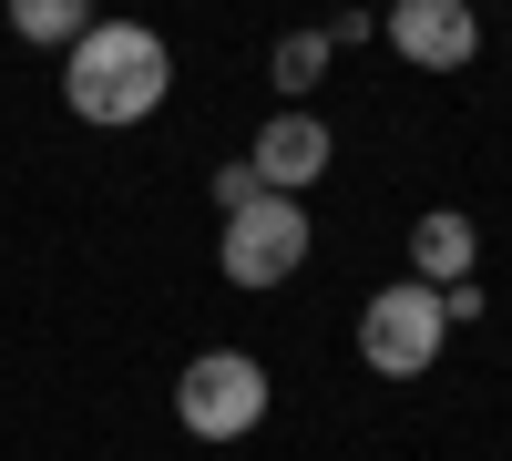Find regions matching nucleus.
Wrapping results in <instances>:
<instances>
[{
    "instance_id": "nucleus-1",
    "label": "nucleus",
    "mask_w": 512,
    "mask_h": 461,
    "mask_svg": "<svg viewBox=\"0 0 512 461\" xmlns=\"http://www.w3.org/2000/svg\"><path fill=\"white\" fill-rule=\"evenodd\" d=\"M164 93H175V52H164V31H144V21H93L62 52V103L82 123H103V134L164 113Z\"/></svg>"
},
{
    "instance_id": "nucleus-2",
    "label": "nucleus",
    "mask_w": 512,
    "mask_h": 461,
    "mask_svg": "<svg viewBox=\"0 0 512 461\" xmlns=\"http://www.w3.org/2000/svg\"><path fill=\"white\" fill-rule=\"evenodd\" d=\"M441 349H451V308H441L431 277L369 287V308H359V369H379V380H431Z\"/></svg>"
},
{
    "instance_id": "nucleus-3",
    "label": "nucleus",
    "mask_w": 512,
    "mask_h": 461,
    "mask_svg": "<svg viewBox=\"0 0 512 461\" xmlns=\"http://www.w3.org/2000/svg\"><path fill=\"white\" fill-rule=\"evenodd\" d=\"M216 267H226V287H246V298L287 287L297 267H308V195H256V205H236L226 236H216Z\"/></svg>"
},
{
    "instance_id": "nucleus-4",
    "label": "nucleus",
    "mask_w": 512,
    "mask_h": 461,
    "mask_svg": "<svg viewBox=\"0 0 512 461\" xmlns=\"http://www.w3.org/2000/svg\"><path fill=\"white\" fill-rule=\"evenodd\" d=\"M267 400H277L267 359H246V349H205V359H185V380H175V421H185L195 441H246L256 421H267Z\"/></svg>"
},
{
    "instance_id": "nucleus-5",
    "label": "nucleus",
    "mask_w": 512,
    "mask_h": 461,
    "mask_svg": "<svg viewBox=\"0 0 512 461\" xmlns=\"http://www.w3.org/2000/svg\"><path fill=\"white\" fill-rule=\"evenodd\" d=\"M390 52L410 72H472L482 62V11L472 0H390Z\"/></svg>"
},
{
    "instance_id": "nucleus-6",
    "label": "nucleus",
    "mask_w": 512,
    "mask_h": 461,
    "mask_svg": "<svg viewBox=\"0 0 512 461\" xmlns=\"http://www.w3.org/2000/svg\"><path fill=\"white\" fill-rule=\"evenodd\" d=\"M328 123L308 113V103H287V113H267V123H256V144H246V164H256V185H267V195H308L318 175H328Z\"/></svg>"
},
{
    "instance_id": "nucleus-7",
    "label": "nucleus",
    "mask_w": 512,
    "mask_h": 461,
    "mask_svg": "<svg viewBox=\"0 0 512 461\" xmlns=\"http://www.w3.org/2000/svg\"><path fill=\"white\" fill-rule=\"evenodd\" d=\"M410 277H431V287L482 277V226L461 216V205H420L410 216Z\"/></svg>"
},
{
    "instance_id": "nucleus-8",
    "label": "nucleus",
    "mask_w": 512,
    "mask_h": 461,
    "mask_svg": "<svg viewBox=\"0 0 512 461\" xmlns=\"http://www.w3.org/2000/svg\"><path fill=\"white\" fill-rule=\"evenodd\" d=\"M328 62H338V41H328V31H277V52H267V82H277L287 103H308L318 82H328Z\"/></svg>"
},
{
    "instance_id": "nucleus-9",
    "label": "nucleus",
    "mask_w": 512,
    "mask_h": 461,
    "mask_svg": "<svg viewBox=\"0 0 512 461\" xmlns=\"http://www.w3.org/2000/svg\"><path fill=\"white\" fill-rule=\"evenodd\" d=\"M93 21H103L93 0H11V31H21V41H41V52H72Z\"/></svg>"
},
{
    "instance_id": "nucleus-10",
    "label": "nucleus",
    "mask_w": 512,
    "mask_h": 461,
    "mask_svg": "<svg viewBox=\"0 0 512 461\" xmlns=\"http://www.w3.org/2000/svg\"><path fill=\"white\" fill-rule=\"evenodd\" d=\"M267 185H256V164L236 154V164H216V216H236V205H256Z\"/></svg>"
},
{
    "instance_id": "nucleus-11",
    "label": "nucleus",
    "mask_w": 512,
    "mask_h": 461,
    "mask_svg": "<svg viewBox=\"0 0 512 461\" xmlns=\"http://www.w3.org/2000/svg\"><path fill=\"white\" fill-rule=\"evenodd\" d=\"M328 41H338V52H359V41H379V11H338V21H328Z\"/></svg>"
}]
</instances>
